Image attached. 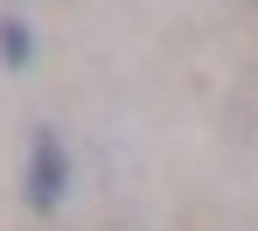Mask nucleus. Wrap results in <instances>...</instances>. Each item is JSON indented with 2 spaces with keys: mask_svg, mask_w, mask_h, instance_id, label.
I'll return each mask as SVG.
<instances>
[{
  "mask_svg": "<svg viewBox=\"0 0 258 231\" xmlns=\"http://www.w3.org/2000/svg\"><path fill=\"white\" fill-rule=\"evenodd\" d=\"M28 56H35V42H28V28H21V21H0V63H7V70H21Z\"/></svg>",
  "mask_w": 258,
  "mask_h": 231,
  "instance_id": "nucleus-2",
  "label": "nucleus"
},
{
  "mask_svg": "<svg viewBox=\"0 0 258 231\" xmlns=\"http://www.w3.org/2000/svg\"><path fill=\"white\" fill-rule=\"evenodd\" d=\"M63 189H70V161H63L56 133H35V147H28V203L35 210H56Z\"/></svg>",
  "mask_w": 258,
  "mask_h": 231,
  "instance_id": "nucleus-1",
  "label": "nucleus"
}]
</instances>
